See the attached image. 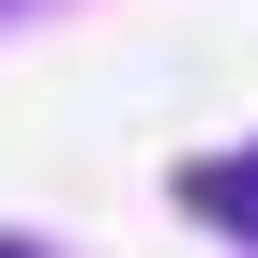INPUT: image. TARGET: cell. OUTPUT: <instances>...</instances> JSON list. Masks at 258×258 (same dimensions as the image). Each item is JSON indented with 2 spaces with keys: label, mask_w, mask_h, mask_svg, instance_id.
<instances>
[{
  "label": "cell",
  "mask_w": 258,
  "mask_h": 258,
  "mask_svg": "<svg viewBox=\"0 0 258 258\" xmlns=\"http://www.w3.org/2000/svg\"><path fill=\"white\" fill-rule=\"evenodd\" d=\"M0 258H16V243H0Z\"/></svg>",
  "instance_id": "2"
},
{
  "label": "cell",
  "mask_w": 258,
  "mask_h": 258,
  "mask_svg": "<svg viewBox=\"0 0 258 258\" xmlns=\"http://www.w3.org/2000/svg\"><path fill=\"white\" fill-rule=\"evenodd\" d=\"M182 198H198V228H228V243H258V152H213V167H198Z\"/></svg>",
  "instance_id": "1"
}]
</instances>
